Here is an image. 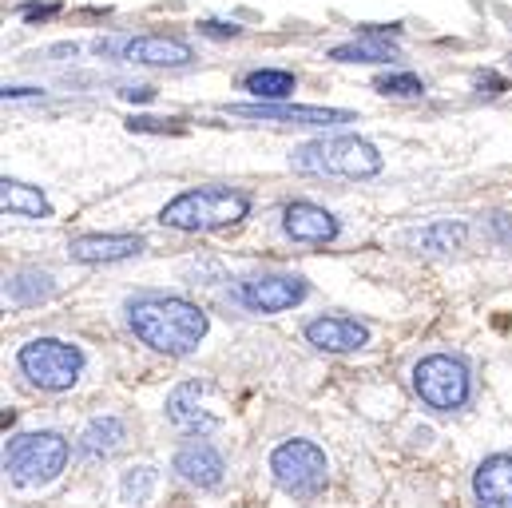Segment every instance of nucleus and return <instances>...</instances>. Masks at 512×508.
Returning <instances> with one entry per match:
<instances>
[{
	"instance_id": "nucleus-20",
	"label": "nucleus",
	"mask_w": 512,
	"mask_h": 508,
	"mask_svg": "<svg viewBox=\"0 0 512 508\" xmlns=\"http://www.w3.org/2000/svg\"><path fill=\"white\" fill-rule=\"evenodd\" d=\"M52 290H56L52 286V274H44V270H20L8 282V298L16 306H40V302L52 298Z\"/></svg>"
},
{
	"instance_id": "nucleus-13",
	"label": "nucleus",
	"mask_w": 512,
	"mask_h": 508,
	"mask_svg": "<svg viewBox=\"0 0 512 508\" xmlns=\"http://www.w3.org/2000/svg\"><path fill=\"white\" fill-rule=\"evenodd\" d=\"M175 473H179L187 485H195V489H215V485L223 481L227 465H223V457H219L215 445L191 441V445H183V449L175 453Z\"/></svg>"
},
{
	"instance_id": "nucleus-27",
	"label": "nucleus",
	"mask_w": 512,
	"mask_h": 508,
	"mask_svg": "<svg viewBox=\"0 0 512 508\" xmlns=\"http://www.w3.org/2000/svg\"><path fill=\"white\" fill-rule=\"evenodd\" d=\"M56 12H60V4H20L24 20H52Z\"/></svg>"
},
{
	"instance_id": "nucleus-7",
	"label": "nucleus",
	"mask_w": 512,
	"mask_h": 508,
	"mask_svg": "<svg viewBox=\"0 0 512 508\" xmlns=\"http://www.w3.org/2000/svg\"><path fill=\"white\" fill-rule=\"evenodd\" d=\"M274 481L294 497H318L326 489V453L314 441H286L270 457Z\"/></svg>"
},
{
	"instance_id": "nucleus-4",
	"label": "nucleus",
	"mask_w": 512,
	"mask_h": 508,
	"mask_svg": "<svg viewBox=\"0 0 512 508\" xmlns=\"http://www.w3.org/2000/svg\"><path fill=\"white\" fill-rule=\"evenodd\" d=\"M16 362L32 385L52 389V393L72 389L84 374V350L72 342H60V338H36V342L20 346Z\"/></svg>"
},
{
	"instance_id": "nucleus-25",
	"label": "nucleus",
	"mask_w": 512,
	"mask_h": 508,
	"mask_svg": "<svg viewBox=\"0 0 512 508\" xmlns=\"http://www.w3.org/2000/svg\"><path fill=\"white\" fill-rule=\"evenodd\" d=\"M128 131H151V135H183V120H151V116H131Z\"/></svg>"
},
{
	"instance_id": "nucleus-31",
	"label": "nucleus",
	"mask_w": 512,
	"mask_h": 508,
	"mask_svg": "<svg viewBox=\"0 0 512 508\" xmlns=\"http://www.w3.org/2000/svg\"><path fill=\"white\" fill-rule=\"evenodd\" d=\"M0 96H4V100H32V96H44V92H40V88H4Z\"/></svg>"
},
{
	"instance_id": "nucleus-11",
	"label": "nucleus",
	"mask_w": 512,
	"mask_h": 508,
	"mask_svg": "<svg viewBox=\"0 0 512 508\" xmlns=\"http://www.w3.org/2000/svg\"><path fill=\"white\" fill-rule=\"evenodd\" d=\"M306 342L326 354H350L370 342V330L358 318H314L306 326Z\"/></svg>"
},
{
	"instance_id": "nucleus-3",
	"label": "nucleus",
	"mask_w": 512,
	"mask_h": 508,
	"mask_svg": "<svg viewBox=\"0 0 512 508\" xmlns=\"http://www.w3.org/2000/svg\"><path fill=\"white\" fill-rule=\"evenodd\" d=\"M298 175H338V179H374L382 171V155L374 143L358 139V135H330V139H314L306 147H298L290 155Z\"/></svg>"
},
{
	"instance_id": "nucleus-12",
	"label": "nucleus",
	"mask_w": 512,
	"mask_h": 508,
	"mask_svg": "<svg viewBox=\"0 0 512 508\" xmlns=\"http://www.w3.org/2000/svg\"><path fill=\"white\" fill-rule=\"evenodd\" d=\"M282 231L294 243H334L338 239V219L314 203H290L282 211Z\"/></svg>"
},
{
	"instance_id": "nucleus-18",
	"label": "nucleus",
	"mask_w": 512,
	"mask_h": 508,
	"mask_svg": "<svg viewBox=\"0 0 512 508\" xmlns=\"http://www.w3.org/2000/svg\"><path fill=\"white\" fill-rule=\"evenodd\" d=\"M0 203L8 215H20V219H48L52 215V203L44 199L40 187H28L20 179H4L0 183Z\"/></svg>"
},
{
	"instance_id": "nucleus-1",
	"label": "nucleus",
	"mask_w": 512,
	"mask_h": 508,
	"mask_svg": "<svg viewBox=\"0 0 512 508\" xmlns=\"http://www.w3.org/2000/svg\"><path fill=\"white\" fill-rule=\"evenodd\" d=\"M131 330L159 354H191L207 334V314L187 298H139L128 310Z\"/></svg>"
},
{
	"instance_id": "nucleus-24",
	"label": "nucleus",
	"mask_w": 512,
	"mask_h": 508,
	"mask_svg": "<svg viewBox=\"0 0 512 508\" xmlns=\"http://www.w3.org/2000/svg\"><path fill=\"white\" fill-rule=\"evenodd\" d=\"M151 489H155V469H143V465H139V469H128V477H124V497H128V501H135V505L147 501Z\"/></svg>"
},
{
	"instance_id": "nucleus-15",
	"label": "nucleus",
	"mask_w": 512,
	"mask_h": 508,
	"mask_svg": "<svg viewBox=\"0 0 512 508\" xmlns=\"http://www.w3.org/2000/svg\"><path fill=\"white\" fill-rule=\"evenodd\" d=\"M203 393H207V385H199V381H183V385L167 397V417H171L175 429H183V433H207V429L219 425L215 413L199 409V397H203Z\"/></svg>"
},
{
	"instance_id": "nucleus-10",
	"label": "nucleus",
	"mask_w": 512,
	"mask_h": 508,
	"mask_svg": "<svg viewBox=\"0 0 512 508\" xmlns=\"http://www.w3.org/2000/svg\"><path fill=\"white\" fill-rule=\"evenodd\" d=\"M124 60L143 64V68H183L191 60V44L179 36H131L124 40Z\"/></svg>"
},
{
	"instance_id": "nucleus-23",
	"label": "nucleus",
	"mask_w": 512,
	"mask_h": 508,
	"mask_svg": "<svg viewBox=\"0 0 512 508\" xmlns=\"http://www.w3.org/2000/svg\"><path fill=\"white\" fill-rule=\"evenodd\" d=\"M374 88H378L382 96H401V100H413V96L425 92L421 76H413V72H382V76L374 80Z\"/></svg>"
},
{
	"instance_id": "nucleus-9",
	"label": "nucleus",
	"mask_w": 512,
	"mask_h": 508,
	"mask_svg": "<svg viewBox=\"0 0 512 508\" xmlns=\"http://www.w3.org/2000/svg\"><path fill=\"white\" fill-rule=\"evenodd\" d=\"M239 298L251 310L278 314V310H290V306H298L306 298V282L294 278V274H258V278H247L239 286Z\"/></svg>"
},
{
	"instance_id": "nucleus-2",
	"label": "nucleus",
	"mask_w": 512,
	"mask_h": 508,
	"mask_svg": "<svg viewBox=\"0 0 512 508\" xmlns=\"http://www.w3.org/2000/svg\"><path fill=\"white\" fill-rule=\"evenodd\" d=\"M251 215V199L243 191L231 187H199V191H183L175 195L163 211L159 223L171 231H187V235H203V231H223L235 227Z\"/></svg>"
},
{
	"instance_id": "nucleus-19",
	"label": "nucleus",
	"mask_w": 512,
	"mask_h": 508,
	"mask_svg": "<svg viewBox=\"0 0 512 508\" xmlns=\"http://www.w3.org/2000/svg\"><path fill=\"white\" fill-rule=\"evenodd\" d=\"M120 441H124V421L120 417H96L80 437V453L84 457H108L120 449Z\"/></svg>"
},
{
	"instance_id": "nucleus-28",
	"label": "nucleus",
	"mask_w": 512,
	"mask_h": 508,
	"mask_svg": "<svg viewBox=\"0 0 512 508\" xmlns=\"http://www.w3.org/2000/svg\"><path fill=\"white\" fill-rule=\"evenodd\" d=\"M477 88H481V96H501V92H505V80L493 76V72H481V76H477Z\"/></svg>"
},
{
	"instance_id": "nucleus-21",
	"label": "nucleus",
	"mask_w": 512,
	"mask_h": 508,
	"mask_svg": "<svg viewBox=\"0 0 512 508\" xmlns=\"http://www.w3.org/2000/svg\"><path fill=\"white\" fill-rule=\"evenodd\" d=\"M243 88L255 92L258 100H286V96H294V76L282 68H258L243 80Z\"/></svg>"
},
{
	"instance_id": "nucleus-5",
	"label": "nucleus",
	"mask_w": 512,
	"mask_h": 508,
	"mask_svg": "<svg viewBox=\"0 0 512 508\" xmlns=\"http://www.w3.org/2000/svg\"><path fill=\"white\" fill-rule=\"evenodd\" d=\"M64 461H68V441L60 433H24L4 453V469L16 485L52 481L64 469Z\"/></svg>"
},
{
	"instance_id": "nucleus-29",
	"label": "nucleus",
	"mask_w": 512,
	"mask_h": 508,
	"mask_svg": "<svg viewBox=\"0 0 512 508\" xmlns=\"http://www.w3.org/2000/svg\"><path fill=\"white\" fill-rule=\"evenodd\" d=\"M120 96L131 100V104H151V100H155V88H124Z\"/></svg>"
},
{
	"instance_id": "nucleus-17",
	"label": "nucleus",
	"mask_w": 512,
	"mask_h": 508,
	"mask_svg": "<svg viewBox=\"0 0 512 508\" xmlns=\"http://www.w3.org/2000/svg\"><path fill=\"white\" fill-rule=\"evenodd\" d=\"M330 60H338V64H389V60H397V44H389L385 36H374V32H362L358 40L334 44Z\"/></svg>"
},
{
	"instance_id": "nucleus-22",
	"label": "nucleus",
	"mask_w": 512,
	"mask_h": 508,
	"mask_svg": "<svg viewBox=\"0 0 512 508\" xmlns=\"http://www.w3.org/2000/svg\"><path fill=\"white\" fill-rule=\"evenodd\" d=\"M465 223H453V219H445V223H433V227H425L421 235H417V247L429 254H449L457 251L461 243H465Z\"/></svg>"
},
{
	"instance_id": "nucleus-14",
	"label": "nucleus",
	"mask_w": 512,
	"mask_h": 508,
	"mask_svg": "<svg viewBox=\"0 0 512 508\" xmlns=\"http://www.w3.org/2000/svg\"><path fill=\"white\" fill-rule=\"evenodd\" d=\"M473 493L477 508H512V457L497 453L489 461H481L477 477H473Z\"/></svg>"
},
{
	"instance_id": "nucleus-8",
	"label": "nucleus",
	"mask_w": 512,
	"mask_h": 508,
	"mask_svg": "<svg viewBox=\"0 0 512 508\" xmlns=\"http://www.w3.org/2000/svg\"><path fill=\"white\" fill-rule=\"evenodd\" d=\"M239 120H262V124H294V127H334L350 124L354 116L342 108H306V104H282V100H258V104H227Z\"/></svg>"
},
{
	"instance_id": "nucleus-26",
	"label": "nucleus",
	"mask_w": 512,
	"mask_h": 508,
	"mask_svg": "<svg viewBox=\"0 0 512 508\" xmlns=\"http://www.w3.org/2000/svg\"><path fill=\"white\" fill-rule=\"evenodd\" d=\"M199 32L203 36H215V40H235L243 28L239 24H227V20H199Z\"/></svg>"
},
{
	"instance_id": "nucleus-6",
	"label": "nucleus",
	"mask_w": 512,
	"mask_h": 508,
	"mask_svg": "<svg viewBox=\"0 0 512 508\" xmlns=\"http://www.w3.org/2000/svg\"><path fill=\"white\" fill-rule=\"evenodd\" d=\"M413 389L429 409L453 413V409H461L469 401V370H465V362H457L449 354L421 358L413 366Z\"/></svg>"
},
{
	"instance_id": "nucleus-16",
	"label": "nucleus",
	"mask_w": 512,
	"mask_h": 508,
	"mask_svg": "<svg viewBox=\"0 0 512 508\" xmlns=\"http://www.w3.org/2000/svg\"><path fill=\"white\" fill-rule=\"evenodd\" d=\"M143 251V239L139 235H80L68 243V254L72 262H120V258H131V254Z\"/></svg>"
},
{
	"instance_id": "nucleus-30",
	"label": "nucleus",
	"mask_w": 512,
	"mask_h": 508,
	"mask_svg": "<svg viewBox=\"0 0 512 508\" xmlns=\"http://www.w3.org/2000/svg\"><path fill=\"white\" fill-rule=\"evenodd\" d=\"M489 223H493V231H497V239H505V243H512V219H509V215H493Z\"/></svg>"
}]
</instances>
